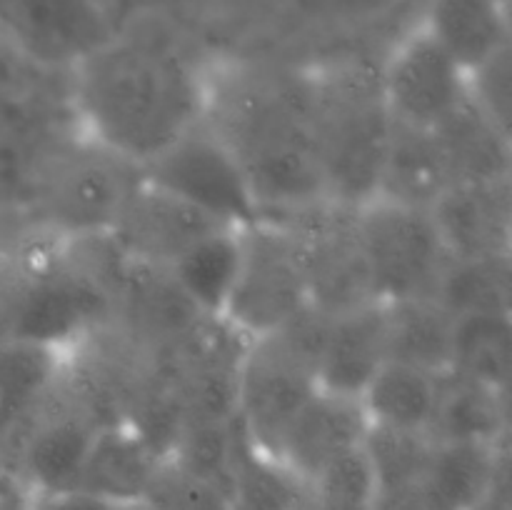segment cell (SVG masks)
Masks as SVG:
<instances>
[{
    "label": "cell",
    "instance_id": "cell-22",
    "mask_svg": "<svg viewBox=\"0 0 512 510\" xmlns=\"http://www.w3.org/2000/svg\"><path fill=\"white\" fill-rule=\"evenodd\" d=\"M508 393L448 375L430 435L435 440L503 443L508 440Z\"/></svg>",
    "mask_w": 512,
    "mask_h": 510
},
{
    "label": "cell",
    "instance_id": "cell-20",
    "mask_svg": "<svg viewBox=\"0 0 512 510\" xmlns=\"http://www.w3.org/2000/svg\"><path fill=\"white\" fill-rule=\"evenodd\" d=\"M390 360L450 375L455 318L430 295L385 303Z\"/></svg>",
    "mask_w": 512,
    "mask_h": 510
},
{
    "label": "cell",
    "instance_id": "cell-19",
    "mask_svg": "<svg viewBox=\"0 0 512 510\" xmlns=\"http://www.w3.org/2000/svg\"><path fill=\"white\" fill-rule=\"evenodd\" d=\"M508 478V445L435 440L425 483L450 510H468Z\"/></svg>",
    "mask_w": 512,
    "mask_h": 510
},
{
    "label": "cell",
    "instance_id": "cell-37",
    "mask_svg": "<svg viewBox=\"0 0 512 510\" xmlns=\"http://www.w3.org/2000/svg\"><path fill=\"white\" fill-rule=\"evenodd\" d=\"M28 495H0V510H25Z\"/></svg>",
    "mask_w": 512,
    "mask_h": 510
},
{
    "label": "cell",
    "instance_id": "cell-12",
    "mask_svg": "<svg viewBox=\"0 0 512 510\" xmlns=\"http://www.w3.org/2000/svg\"><path fill=\"white\" fill-rule=\"evenodd\" d=\"M430 215L448 258H510V178L453 183Z\"/></svg>",
    "mask_w": 512,
    "mask_h": 510
},
{
    "label": "cell",
    "instance_id": "cell-17",
    "mask_svg": "<svg viewBox=\"0 0 512 510\" xmlns=\"http://www.w3.org/2000/svg\"><path fill=\"white\" fill-rule=\"evenodd\" d=\"M453 183L450 165L433 130L393 123L375 195L430 210Z\"/></svg>",
    "mask_w": 512,
    "mask_h": 510
},
{
    "label": "cell",
    "instance_id": "cell-18",
    "mask_svg": "<svg viewBox=\"0 0 512 510\" xmlns=\"http://www.w3.org/2000/svg\"><path fill=\"white\" fill-rule=\"evenodd\" d=\"M445 378L403 360H388L365 385L360 405L370 425L430 435Z\"/></svg>",
    "mask_w": 512,
    "mask_h": 510
},
{
    "label": "cell",
    "instance_id": "cell-29",
    "mask_svg": "<svg viewBox=\"0 0 512 510\" xmlns=\"http://www.w3.org/2000/svg\"><path fill=\"white\" fill-rule=\"evenodd\" d=\"M435 438L428 433H410L368 425L363 450L373 465L378 490L420 483L433 458Z\"/></svg>",
    "mask_w": 512,
    "mask_h": 510
},
{
    "label": "cell",
    "instance_id": "cell-38",
    "mask_svg": "<svg viewBox=\"0 0 512 510\" xmlns=\"http://www.w3.org/2000/svg\"><path fill=\"white\" fill-rule=\"evenodd\" d=\"M25 510H28V500H25Z\"/></svg>",
    "mask_w": 512,
    "mask_h": 510
},
{
    "label": "cell",
    "instance_id": "cell-28",
    "mask_svg": "<svg viewBox=\"0 0 512 510\" xmlns=\"http://www.w3.org/2000/svg\"><path fill=\"white\" fill-rule=\"evenodd\" d=\"M298 490L300 480L295 475H290L283 465L250 448L243 438L228 485L230 508L293 510Z\"/></svg>",
    "mask_w": 512,
    "mask_h": 510
},
{
    "label": "cell",
    "instance_id": "cell-21",
    "mask_svg": "<svg viewBox=\"0 0 512 510\" xmlns=\"http://www.w3.org/2000/svg\"><path fill=\"white\" fill-rule=\"evenodd\" d=\"M455 183L510 178V133L468 103L433 130Z\"/></svg>",
    "mask_w": 512,
    "mask_h": 510
},
{
    "label": "cell",
    "instance_id": "cell-9",
    "mask_svg": "<svg viewBox=\"0 0 512 510\" xmlns=\"http://www.w3.org/2000/svg\"><path fill=\"white\" fill-rule=\"evenodd\" d=\"M223 228L235 225L213 218L190 200L138 175L108 235L130 260L168 270L193 245Z\"/></svg>",
    "mask_w": 512,
    "mask_h": 510
},
{
    "label": "cell",
    "instance_id": "cell-33",
    "mask_svg": "<svg viewBox=\"0 0 512 510\" xmlns=\"http://www.w3.org/2000/svg\"><path fill=\"white\" fill-rule=\"evenodd\" d=\"M28 510H108V500L80 488L28 493Z\"/></svg>",
    "mask_w": 512,
    "mask_h": 510
},
{
    "label": "cell",
    "instance_id": "cell-15",
    "mask_svg": "<svg viewBox=\"0 0 512 510\" xmlns=\"http://www.w3.org/2000/svg\"><path fill=\"white\" fill-rule=\"evenodd\" d=\"M160 463L163 458L128 420H105L85 455L78 488L108 503L145 498Z\"/></svg>",
    "mask_w": 512,
    "mask_h": 510
},
{
    "label": "cell",
    "instance_id": "cell-31",
    "mask_svg": "<svg viewBox=\"0 0 512 510\" xmlns=\"http://www.w3.org/2000/svg\"><path fill=\"white\" fill-rule=\"evenodd\" d=\"M38 258L0 248V343L15 338Z\"/></svg>",
    "mask_w": 512,
    "mask_h": 510
},
{
    "label": "cell",
    "instance_id": "cell-34",
    "mask_svg": "<svg viewBox=\"0 0 512 510\" xmlns=\"http://www.w3.org/2000/svg\"><path fill=\"white\" fill-rule=\"evenodd\" d=\"M468 510H512L510 505V485L508 478L498 480L483 498L478 500L475 505H470Z\"/></svg>",
    "mask_w": 512,
    "mask_h": 510
},
{
    "label": "cell",
    "instance_id": "cell-36",
    "mask_svg": "<svg viewBox=\"0 0 512 510\" xmlns=\"http://www.w3.org/2000/svg\"><path fill=\"white\" fill-rule=\"evenodd\" d=\"M108 510H153L145 498H133V500H113L108 503Z\"/></svg>",
    "mask_w": 512,
    "mask_h": 510
},
{
    "label": "cell",
    "instance_id": "cell-30",
    "mask_svg": "<svg viewBox=\"0 0 512 510\" xmlns=\"http://www.w3.org/2000/svg\"><path fill=\"white\" fill-rule=\"evenodd\" d=\"M145 500L153 510H233L223 488L185 473L170 460L160 463Z\"/></svg>",
    "mask_w": 512,
    "mask_h": 510
},
{
    "label": "cell",
    "instance_id": "cell-7",
    "mask_svg": "<svg viewBox=\"0 0 512 510\" xmlns=\"http://www.w3.org/2000/svg\"><path fill=\"white\" fill-rule=\"evenodd\" d=\"M140 175L235 228L263 218L243 168L203 118L165 153L140 168Z\"/></svg>",
    "mask_w": 512,
    "mask_h": 510
},
{
    "label": "cell",
    "instance_id": "cell-16",
    "mask_svg": "<svg viewBox=\"0 0 512 510\" xmlns=\"http://www.w3.org/2000/svg\"><path fill=\"white\" fill-rule=\"evenodd\" d=\"M423 25L468 75L510 53L505 0H430Z\"/></svg>",
    "mask_w": 512,
    "mask_h": 510
},
{
    "label": "cell",
    "instance_id": "cell-1",
    "mask_svg": "<svg viewBox=\"0 0 512 510\" xmlns=\"http://www.w3.org/2000/svg\"><path fill=\"white\" fill-rule=\"evenodd\" d=\"M75 73L93 145L138 170L203 118V85L178 55L155 45L110 38Z\"/></svg>",
    "mask_w": 512,
    "mask_h": 510
},
{
    "label": "cell",
    "instance_id": "cell-2",
    "mask_svg": "<svg viewBox=\"0 0 512 510\" xmlns=\"http://www.w3.org/2000/svg\"><path fill=\"white\" fill-rule=\"evenodd\" d=\"M203 120L243 168L265 218H293L330 203L310 118V88L233 78L205 95Z\"/></svg>",
    "mask_w": 512,
    "mask_h": 510
},
{
    "label": "cell",
    "instance_id": "cell-13",
    "mask_svg": "<svg viewBox=\"0 0 512 510\" xmlns=\"http://www.w3.org/2000/svg\"><path fill=\"white\" fill-rule=\"evenodd\" d=\"M368 425L360 398L318 388L290 423L278 463L303 483L335 458L360 448Z\"/></svg>",
    "mask_w": 512,
    "mask_h": 510
},
{
    "label": "cell",
    "instance_id": "cell-14",
    "mask_svg": "<svg viewBox=\"0 0 512 510\" xmlns=\"http://www.w3.org/2000/svg\"><path fill=\"white\" fill-rule=\"evenodd\" d=\"M390 360L385 303L330 315L318 358V388L360 398L365 385Z\"/></svg>",
    "mask_w": 512,
    "mask_h": 510
},
{
    "label": "cell",
    "instance_id": "cell-11",
    "mask_svg": "<svg viewBox=\"0 0 512 510\" xmlns=\"http://www.w3.org/2000/svg\"><path fill=\"white\" fill-rule=\"evenodd\" d=\"M140 170L95 148L73 155L53 170L45 185V213L68 238L108 235Z\"/></svg>",
    "mask_w": 512,
    "mask_h": 510
},
{
    "label": "cell",
    "instance_id": "cell-10",
    "mask_svg": "<svg viewBox=\"0 0 512 510\" xmlns=\"http://www.w3.org/2000/svg\"><path fill=\"white\" fill-rule=\"evenodd\" d=\"M0 35L38 65H78L113 38L100 0H0Z\"/></svg>",
    "mask_w": 512,
    "mask_h": 510
},
{
    "label": "cell",
    "instance_id": "cell-8",
    "mask_svg": "<svg viewBox=\"0 0 512 510\" xmlns=\"http://www.w3.org/2000/svg\"><path fill=\"white\" fill-rule=\"evenodd\" d=\"M380 93L393 123L435 130L468 103V73L420 23L378 70Z\"/></svg>",
    "mask_w": 512,
    "mask_h": 510
},
{
    "label": "cell",
    "instance_id": "cell-4",
    "mask_svg": "<svg viewBox=\"0 0 512 510\" xmlns=\"http://www.w3.org/2000/svg\"><path fill=\"white\" fill-rule=\"evenodd\" d=\"M310 118L330 203L358 208L378 190L393 133L378 73L348 68L313 85Z\"/></svg>",
    "mask_w": 512,
    "mask_h": 510
},
{
    "label": "cell",
    "instance_id": "cell-5",
    "mask_svg": "<svg viewBox=\"0 0 512 510\" xmlns=\"http://www.w3.org/2000/svg\"><path fill=\"white\" fill-rule=\"evenodd\" d=\"M310 308L303 243L290 220L255 218L238 228V258L218 320L243 343L278 333Z\"/></svg>",
    "mask_w": 512,
    "mask_h": 510
},
{
    "label": "cell",
    "instance_id": "cell-3",
    "mask_svg": "<svg viewBox=\"0 0 512 510\" xmlns=\"http://www.w3.org/2000/svg\"><path fill=\"white\" fill-rule=\"evenodd\" d=\"M328 318L310 305L278 333L245 343L240 353L235 423L245 443L275 463L290 423L318 390Z\"/></svg>",
    "mask_w": 512,
    "mask_h": 510
},
{
    "label": "cell",
    "instance_id": "cell-27",
    "mask_svg": "<svg viewBox=\"0 0 512 510\" xmlns=\"http://www.w3.org/2000/svg\"><path fill=\"white\" fill-rule=\"evenodd\" d=\"M375 495L378 480L360 445L303 480L293 510H373Z\"/></svg>",
    "mask_w": 512,
    "mask_h": 510
},
{
    "label": "cell",
    "instance_id": "cell-24",
    "mask_svg": "<svg viewBox=\"0 0 512 510\" xmlns=\"http://www.w3.org/2000/svg\"><path fill=\"white\" fill-rule=\"evenodd\" d=\"M512 363L510 315L455 318L450 375L508 393Z\"/></svg>",
    "mask_w": 512,
    "mask_h": 510
},
{
    "label": "cell",
    "instance_id": "cell-6",
    "mask_svg": "<svg viewBox=\"0 0 512 510\" xmlns=\"http://www.w3.org/2000/svg\"><path fill=\"white\" fill-rule=\"evenodd\" d=\"M353 225L380 303L430 295L448 253L428 208L375 195L353 208Z\"/></svg>",
    "mask_w": 512,
    "mask_h": 510
},
{
    "label": "cell",
    "instance_id": "cell-26",
    "mask_svg": "<svg viewBox=\"0 0 512 510\" xmlns=\"http://www.w3.org/2000/svg\"><path fill=\"white\" fill-rule=\"evenodd\" d=\"M240 443L235 420H183L165 460L228 493Z\"/></svg>",
    "mask_w": 512,
    "mask_h": 510
},
{
    "label": "cell",
    "instance_id": "cell-23",
    "mask_svg": "<svg viewBox=\"0 0 512 510\" xmlns=\"http://www.w3.org/2000/svg\"><path fill=\"white\" fill-rule=\"evenodd\" d=\"M430 298L453 318L510 315V258H448Z\"/></svg>",
    "mask_w": 512,
    "mask_h": 510
},
{
    "label": "cell",
    "instance_id": "cell-35",
    "mask_svg": "<svg viewBox=\"0 0 512 510\" xmlns=\"http://www.w3.org/2000/svg\"><path fill=\"white\" fill-rule=\"evenodd\" d=\"M0 495H25L23 485H20L18 478L5 468L3 460H0Z\"/></svg>",
    "mask_w": 512,
    "mask_h": 510
},
{
    "label": "cell",
    "instance_id": "cell-32",
    "mask_svg": "<svg viewBox=\"0 0 512 510\" xmlns=\"http://www.w3.org/2000/svg\"><path fill=\"white\" fill-rule=\"evenodd\" d=\"M373 510H450L425 480L400 488H385L375 495Z\"/></svg>",
    "mask_w": 512,
    "mask_h": 510
},
{
    "label": "cell",
    "instance_id": "cell-25",
    "mask_svg": "<svg viewBox=\"0 0 512 510\" xmlns=\"http://www.w3.org/2000/svg\"><path fill=\"white\" fill-rule=\"evenodd\" d=\"M235 258H238V228H223L193 245L165 273L200 313L218 320L233 280Z\"/></svg>",
    "mask_w": 512,
    "mask_h": 510
}]
</instances>
